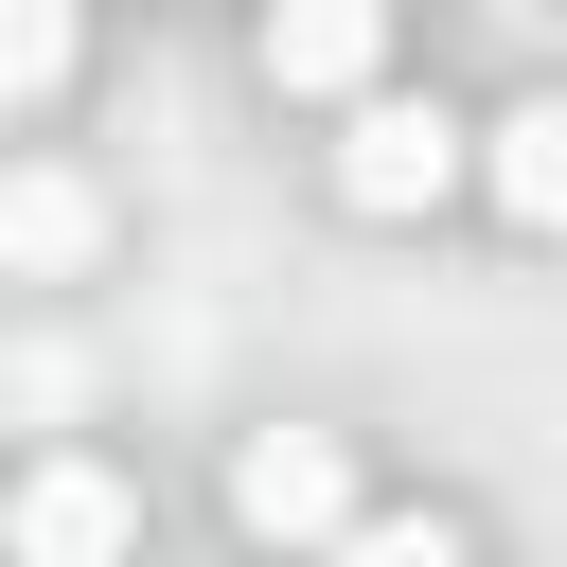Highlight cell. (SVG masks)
Listing matches in <instances>:
<instances>
[{"label":"cell","mask_w":567,"mask_h":567,"mask_svg":"<svg viewBox=\"0 0 567 567\" xmlns=\"http://www.w3.org/2000/svg\"><path fill=\"white\" fill-rule=\"evenodd\" d=\"M319 567H461V532H443V514H390V532H337Z\"/></svg>","instance_id":"obj_8"},{"label":"cell","mask_w":567,"mask_h":567,"mask_svg":"<svg viewBox=\"0 0 567 567\" xmlns=\"http://www.w3.org/2000/svg\"><path fill=\"white\" fill-rule=\"evenodd\" d=\"M0 248H18V266H71V248H89V195H71V177H18V195H0Z\"/></svg>","instance_id":"obj_7"},{"label":"cell","mask_w":567,"mask_h":567,"mask_svg":"<svg viewBox=\"0 0 567 567\" xmlns=\"http://www.w3.org/2000/svg\"><path fill=\"white\" fill-rule=\"evenodd\" d=\"M372 53H390V0H266V71L301 106H372Z\"/></svg>","instance_id":"obj_4"},{"label":"cell","mask_w":567,"mask_h":567,"mask_svg":"<svg viewBox=\"0 0 567 567\" xmlns=\"http://www.w3.org/2000/svg\"><path fill=\"white\" fill-rule=\"evenodd\" d=\"M230 514H248V532H284V549H337V514H354V461H337L319 425H266V443L230 461Z\"/></svg>","instance_id":"obj_3"},{"label":"cell","mask_w":567,"mask_h":567,"mask_svg":"<svg viewBox=\"0 0 567 567\" xmlns=\"http://www.w3.org/2000/svg\"><path fill=\"white\" fill-rule=\"evenodd\" d=\"M337 195H354V213H443V195H461V124L408 106V89H372V106L337 124Z\"/></svg>","instance_id":"obj_2"},{"label":"cell","mask_w":567,"mask_h":567,"mask_svg":"<svg viewBox=\"0 0 567 567\" xmlns=\"http://www.w3.org/2000/svg\"><path fill=\"white\" fill-rule=\"evenodd\" d=\"M124 549H142V496L106 461H35L0 496V567H124Z\"/></svg>","instance_id":"obj_1"},{"label":"cell","mask_w":567,"mask_h":567,"mask_svg":"<svg viewBox=\"0 0 567 567\" xmlns=\"http://www.w3.org/2000/svg\"><path fill=\"white\" fill-rule=\"evenodd\" d=\"M478 177H496V213H514V230H567V89H549V106H514V124L478 142Z\"/></svg>","instance_id":"obj_5"},{"label":"cell","mask_w":567,"mask_h":567,"mask_svg":"<svg viewBox=\"0 0 567 567\" xmlns=\"http://www.w3.org/2000/svg\"><path fill=\"white\" fill-rule=\"evenodd\" d=\"M71 89V0H0V106Z\"/></svg>","instance_id":"obj_6"}]
</instances>
